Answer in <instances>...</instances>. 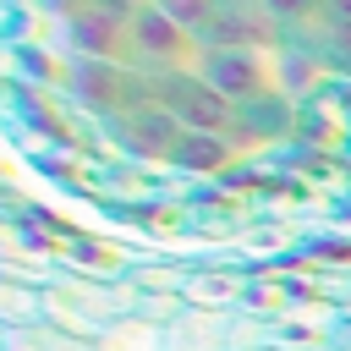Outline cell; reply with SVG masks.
I'll list each match as a JSON object with an SVG mask.
<instances>
[{"mask_svg":"<svg viewBox=\"0 0 351 351\" xmlns=\"http://www.w3.org/2000/svg\"><path fill=\"white\" fill-rule=\"evenodd\" d=\"M0 351H11V329L5 324H0Z\"/></svg>","mask_w":351,"mask_h":351,"instance_id":"17","label":"cell"},{"mask_svg":"<svg viewBox=\"0 0 351 351\" xmlns=\"http://www.w3.org/2000/svg\"><path fill=\"white\" fill-rule=\"evenodd\" d=\"M192 71H197L208 88H219L230 104H247L252 93L269 88V82H263V55H258V49H241V44H197Z\"/></svg>","mask_w":351,"mask_h":351,"instance_id":"5","label":"cell"},{"mask_svg":"<svg viewBox=\"0 0 351 351\" xmlns=\"http://www.w3.org/2000/svg\"><path fill=\"white\" fill-rule=\"evenodd\" d=\"M137 307H143V291L132 280H88L77 269H60V280L49 285V324L82 340H99L110 324L132 318Z\"/></svg>","mask_w":351,"mask_h":351,"instance_id":"1","label":"cell"},{"mask_svg":"<svg viewBox=\"0 0 351 351\" xmlns=\"http://www.w3.org/2000/svg\"><path fill=\"white\" fill-rule=\"evenodd\" d=\"M263 5V16L274 22V27H296V22H307L313 11H324V0H258Z\"/></svg>","mask_w":351,"mask_h":351,"instance_id":"15","label":"cell"},{"mask_svg":"<svg viewBox=\"0 0 351 351\" xmlns=\"http://www.w3.org/2000/svg\"><path fill=\"white\" fill-rule=\"evenodd\" d=\"M225 137L219 132H186L181 143H176V159L170 165H186V170H214V165H225Z\"/></svg>","mask_w":351,"mask_h":351,"instance_id":"13","label":"cell"},{"mask_svg":"<svg viewBox=\"0 0 351 351\" xmlns=\"http://www.w3.org/2000/svg\"><path fill=\"white\" fill-rule=\"evenodd\" d=\"M11 351H99V346L71 335V329H60V324H38V329H16Z\"/></svg>","mask_w":351,"mask_h":351,"instance_id":"12","label":"cell"},{"mask_svg":"<svg viewBox=\"0 0 351 351\" xmlns=\"http://www.w3.org/2000/svg\"><path fill=\"white\" fill-rule=\"evenodd\" d=\"M170 22H181L192 38H203L208 27H214V16H219V0H154Z\"/></svg>","mask_w":351,"mask_h":351,"instance_id":"14","label":"cell"},{"mask_svg":"<svg viewBox=\"0 0 351 351\" xmlns=\"http://www.w3.org/2000/svg\"><path fill=\"white\" fill-rule=\"evenodd\" d=\"M291 126H296V104L280 88H263L247 104H236V132H247V137H285Z\"/></svg>","mask_w":351,"mask_h":351,"instance_id":"8","label":"cell"},{"mask_svg":"<svg viewBox=\"0 0 351 351\" xmlns=\"http://www.w3.org/2000/svg\"><path fill=\"white\" fill-rule=\"evenodd\" d=\"M269 351H274V346H269Z\"/></svg>","mask_w":351,"mask_h":351,"instance_id":"18","label":"cell"},{"mask_svg":"<svg viewBox=\"0 0 351 351\" xmlns=\"http://www.w3.org/2000/svg\"><path fill=\"white\" fill-rule=\"evenodd\" d=\"M324 11L335 16V27H346V33H351V0H324Z\"/></svg>","mask_w":351,"mask_h":351,"instance_id":"16","label":"cell"},{"mask_svg":"<svg viewBox=\"0 0 351 351\" xmlns=\"http://www.w3.org/2000/svg\"><path fill=\"white\" fill-rule=\"evenodd\" d=\"M99 351H170V324H154V318H121V324H110L99 340H93Z\"/></svg>","mask_w":351,"mask_h":351,"instance_id":"10","label":"cell"},{"mask_svg":"<svg viewBox=\"0 0 351 351\" xmlns=\"http://www.w3.org/2000/svg\"><path fill=\"white\" fill-rule=\"evenodd\" d=\"M126 33H132V71L159 77V71H181V66L197 60V38H192L181 22H170L154 0L137 5V16H132Z\"/></svg>","mask_w":351,"mask_h":351,"instance_id":"4","label":"cell"},{"mask_svg":"<svg viewBox=\"0 0 351 351\" xmlns=\"http://www.w3.org/2000/svg\"><path fill=\"white\" fill-rule=\"evenodd\" d=\"M154 104H165L186 132H236V104L219 93V88H208L192 66H181V71H159L154 77Z\"/></svg>","mask_w":351,"mask_h":351,"instance_id":"3","label":"cell"},{"mask_svg":"<svg viewBox=\"0 0 351 351\" xmlns=\"http://www.w3.org/2000/svg\"><path fill=\"white\" fill-rule=\"evenodd\" d=\"M66 44H71V55H93V60H121V66H132V33H126V22H115V16L99 11V5H82V11L66 16Z\"/></svg>","mask_w":351,"mask_h":351,"instance_id":"7","label":"cell"},{"mask_svg":"<svg viewBox=\"0 0 351 351\" xmlns=\"http://www.w3.org/2000/svg\"><path fill=\"white\" fill-rule=\"evenodd\" d=\"M0 324H5L11 335H16V329H38V324H49V285L0 274Z\"/></svg>","mask_w":351,"mask_h":351,"instance_id":"9","label":"cell"},{"mask_svg":"<svg viewBox=\"0 0 351 351\" xmlns=\"http://www.w3.org/2000/svg\"><path fill=\"white\" fill-rule=\"evenodd\" d=\"M186 307H241L247 302V280L241 274H214V269H192L186 274Z\"/></svg>","mask_w":351,"mask_h":351,"instance_id":"11","label":"cell"},{"mask_svg":"<svg viewBox=\"0 0 351 351\" xmlns=\"http://www.w3.org/2000/svg\"><path fill=\"white\" fill-rule=\"evenodd\" d=\"M170 351H269V324L258 307H181Z\"/></svg>","mask_w":351,"mask_h":351,"instance_id":"2","label":"cell"},{"mask_svg":"<svg viewBox=\"0 0 351 351\" xmlns=\"http://www.w3.org/2000/svg\"><path fill=\"white\" fill-rule=\"evenodd\" d=\"M115 137H121V148L137 154V159H176V143L186 137V126H181L165 104H143V110L115 115Z\"/></svg>","mask_w":351,"mask_h":351,"instance_id":"6","label":"cell"}]
</instances>
